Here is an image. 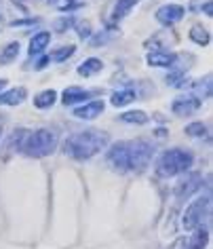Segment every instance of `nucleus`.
<instances>
[{
    "mask_svg": "<svg viewBox=\"0 0 213 249\" xmlns=\"http://www.w3.org/2000/svg\"><path fill=\"white\" fill-rule=\"evenodd\" d=\"M49 66V55H42V57L36 61V66H34V70H45V68Z\"/></svg>",
    "mask_w": 213,
    "mask_h": 249,
    "instance_id": "obj_28",
    "label": "nucleus"
},
{
    "mask_svg": "<svg viewBox=\"0 0 213 249\" xmlns=\"http://www.w3.org/2000/svg\"><path fill=\"white\" fill-rule=\"evenodd\" d=\"M74 26V17H59L57 21L53 23V28H55V32H59V34H64V32H68V30H70Z\"/></svg>",
    "mask_w": 213,
    "mask_h": 249,
    "instance_id": "obj_25",
    "label": "nucleus"
},
{
    "mask_svg": "<svg viewBox=\"0 0 213 249\" xmlns=\"http://www.w3.org/2000/svg\"><path fill=\"white\" fill-rule=\"evenodd\" d=\"M7 83H9L7 78H0V89H4V85H7Z\"/></svg>",
    "mask_w": 213,
    "mask_h": 249,
    "instance_id": "obj_30",
    "label": "nucleus"
},
{
    "mask_svg": "<svg viewBox=\"0 0 213 249\" xmlns=\"http://www.w3.org/2000/svg\"><path fill=\"white\" fill-rule=\"evenodd\" d=\"M78 30H80L78 36H80V38H83V40H85V38H89V36L93 34V32H91V26H89V23H83V26H80Z\"/></svg>",
    "mask_w": 213,
    "mask_h": 249,
    "instance_id": "obj_27",
    "label": "nucleus"
},
{
    "mask_svg": "<svg viewBox=\"0 0 213 249\" xmlns=\"http://www.w3.org/2000/svg\"><path fill=\"white\" fill-rule=\"evenodd\" d=\"M0 133H2V131H0Z\"/></svg>",
    "mask_w": 213,
    "mask_h": 249,
    "instance_id": "obj_33",
    "label": "nucleus"
},
{
    "mask_svg": "<svg viewBox=\"0 0 213 249\" xmlns=\"http://www.w3.org/2000/svg\"><path fill=\"white\" fill-rule=\"evenodd\" d=\"M203 11H205L207 17H213V2H211V0H207V2L203 4Z\"/></svg>",
    "mask_w": 213,
    "mask_h": 249,
    "instance_id": "obj_29",
    "label": "nucleus"
},
{
    "mask_svg": "<svg viewBox=\"0 0 213 249\" xmlns=\"http://www.w3.org/2000/svg\"><path fill=\"white\" fill-rule=\"evenodd\" d=\"M200 182H203V176L200 173H186V178L181 179L178 184V188H175V196H178V201H186V198H190L194 192L200 188Z\"/></svg>",
    "mask_w": 213,
    "mask_h": 249,
    "instance_id": "obj_9",
    "label": "nucleus"
},
{
    "mask_svg": "<svg viewBox=\"0 0 213 249\" xmlns=\"http://www.w3.org/2000/svg\"><path fill=\"white\" fill-rule=\"evenodd\" d=\"M106 110V104L102 99H93V102H85L83 106L74 108V116L80 121H93V118L102 116V112Z\"/></svg>",
    "mask_w": 213,
    "mask_h": 249,
    "instance_id": "obj_10",
    "label": "nucleus"
},
{
    "mask_svg": "<svg viewBox=\"0 0 213 249\" xmlns=\"http://www.w3.org/2000/svg\"><path fill=\"white\" fill-rule=\"evenodd\" d=\"M108 144H110V138L106 131L89 129V131H78V133L68 135V140L64 142V152L76 160H89L95 154L106 150Z\"/></svg>",
    "mask_w": 213,
    "mask_h": 249,
    "instance_id": "obj_1",
    "label": "nucleus"
},
{
    "mask_svg": "<svg viewBox=\"0 0 213 249\" xmlns=\"http://www.w3.org/2000/svg\"><path fill=\"white\" fill-rule=\"evenodd\" d=\"M57 102V91L55 89H47V91H40L38 95L34 97V106L38 110H47V108H51V106Z\"/></svg>",
    "mask_w": 213,
    "mask_h": 249,
    "instance_id": "obj_17",
    "label": "nucleus"
},
{
    "mask_svg": "<svg viewBox=\"0 0 213 249\" xmlns=\"http://www.w3.org/2000/svg\"><path fill=\"white\" fill-rule=\"evenodd\" d=\"M102 70H104V61H102V59H97V57H89V59H85L83 64H80V66L76 68L78 76H85V78L95 76V74H99Z\"/></svg>",
    "mask_w": 213,
    "mask_h": 249,
    "instance_id": "obj_15",
    "label": "nucleus"
},
{
    "mask_svg": "<svg viewBox=\"0 0 213 249\" xmlns=\"http://www.w3.org/2000/svg\"><path fill=\"white\" fill-rule=\"evenodd\" d=\"M74 53H76V47H74V45L59 47L57 51H53L51 55H49V61H55V64H64V61H66V59H70Z\"/></svg>",
    "mask_w": 213,
    "mask_h": 249,
    "instance_id": "obj_23",
    "label": "nucleus"
},
{
    "mask_svg": "<svg viewBox=\"0 0 213 249\" xmlns=\"http://www.w3.org/2000/svg\"><path fill=\"white\" fill-rule=\"evenodd\" d=\"M131 148V171H142L150 165V159H152V146L143 140H133L129 142Z\"/></svg>",
    "mask_w": 213,
    "mask_h": 249,
    "instance_id": "obj_6",
    "label": "nucleus"
},
{
    "mask_svg": "<svg viewBox=\"0 0 213 249\" xmlns=\"http://www.w3.org/2000/svg\"><path fill=\"white\" fill-rule=\"evenodd\" d=\"M93 93L83 89V87H68L61 93V102L66 106H76V104H85V99H91Z\"/></svg>",
    "mask_w": 213,
    "mask_h": 249,
    "instance_id": "obj_11",
    "label": "nucleus"
},
{
    "mask_svg": "<svg viewBox=\"0 0 213 249\" xmlns=\"http://www.w3.org/2000/svg\"><path fill=\"white\" fill-rule=\"evenodd\" d=\"M194 163V157L190 150H184V148H169L156 159L154 171L159 178H175L181 176V173H188L190 167Z\"/></svg>",
    "mask_w": 213,
    "mask_h": 249,
    "instance_id": "obj_2",
    "label": "nucleus"
},
{
    "mask_svg": "<svg viewBox=\"0 0 213 249\" xmlns=\"http://www.w3.org/2000/svg\"><path fill=\"white\" fill-rule=\"evenodd\" d=\"M209 209H211V196L209 195L196 196L186 207L184 217H181V226L186 230H196L198 226H203V220L209 215Z\"/></svg>",
    "mask_w": 213,
    "mask_h": 249,
    "instance_id": "obj_4",
    "label": "nucleus"
},
{
    "mask_svg": "<svg viewBox=\"0 0 213 249\" xmlns=\"http://www.w3.org/2000/svg\"><path fill=\"white\" fill-rule=\"evenodd\" d=\"M49 42H51V32H47V30H40V32H36L32 36V40H30L28 53L30 55H40L49 47Z\"/></svg>",
    "mask_w": 213,
    "mask_h": 249,
    "instance_id": "obj_14",
    "label": "nucleus"
},
{
    "mask_svg": "<svg viewBox=\"0 0 213 249\" xmlns=\"http://www.w3.org/2000/svg\"><path fill=\"white\" fill-rule=\"evenodd\" d=\"M106 160L114 171L127 173L131 171V148L129 142H116V144L110 146L108 154H106Z\"/></svg>",
    "mask_w": 213,
    "mask_h": 249,
    "instance_id": "obj_5",
    "label": "nucleus"
},
{
    "mask_svg": "<svg viewBox=\"0 0 213 249\" xmlns=\"http://www.w3.org/2000/svg\"><path fill=\"white\" fill-rule=\"evenodd\" d=\"M57 144V133H53L51 129H36V131L26 135L21 144V152L30 159H45L55 152Z\"/></svg>",
    "mask_w": 213,
    "mask_h": 249,
    "instance_id": "obj_3",
    "label": "nucleus"
},
{
    "mask_svg": "<svg viewBox=\"0 0 213 249\" xmlns=\"http://www.w3.org/2000/svg\"><path fill=\"white\" fill-rule=\"evenodd\" d=\"M26 97H28L26 87H15V89L0 93V106H19Z\"/></svg>",
    "mask_w": 213,
    "mask_h": 249,
    "instance_id": "obj_13",
    "label": "nucleus"
},
{
    "mask_svg": "<svg viewBox=\"0 0 213 249\" xmlns=\"http://www.w3.org/2000/svg\"><path fill=\"white\" fill-rule=\"evenodd\" d=\"M123 123H131V124H146L150 121V116L146 114L143 110H129V112H123L121 116Z\"/></svg>",
    "mask_w": 213,
    "mask_h": 249,
    "instance_id": "obj_21",
    "label": "nucleus"
},
{
    "mask_svg": "<svg viewBox=\"0 0 213 249\" xmlns=\"http://www.w3.org/2000/svg\"><path fill=\"white\" fill-rule=\"evenodd\" d=\"M190 40L194 42V45H198V47H207L211 42V34H209V30L203 28V26H192L190 30Z\"/></svg>",
    "mask_w": 213,
    "mask_h": 249,
    "instance_id": "obj_19",
    "label": "nucleus"
},
{
    "mask_svg": "<svg viewBox=\"0 0 213 249\" xmlns=\"http://www.w3.org/2000/svg\"><path fill=\"white\" fill-rule=\"evenodd\" d=\"M192 236L188 239V249H205L207 243H209V230L198 226L196 230H192Z\"/></svg>",
    "mask_w": 213,
    "mask_h": 249,
    "instance_id": "obj_16",
    "label": "nucleus"
},
{
    "mask_svg": "<svg viewBox=\"0 0 213 249\" xmlns=\"http://www.w3.org/2000/svg\"><path fill=\"white\" fill-rule=\"evenodd\" d=\"M112 36H114V32H112V30H106V34H97L95 38H91V45H106Z\"/></svg>",
    "mask_w": 213,
    "mask_h": 249,
    "instance_id": "obj_26",
    "label": "nucleus"
},
{
    "mask_svg": "<svg viewBox=\"0 0 213 249\" xmlns=\"http://www.w3.org/2000/svg\"><path fill=\"white\" fill-rule=\"evenodd\" d=\"M148 66H154V68H173L175 61H178V55L175 53H169V51H152L148 53Z\"/></svg>",
    "mask_w": 213,
    "mask_h": 249,
    "instance_id": "obj_12",
    "label": "nucleus"
},
{
    "mask_svg": "<svg viewBox=\"0 0 213 249\" xmlns=\"http://www.w3.org/2000/svg\"><path fill=\"white\" fill-rule=\"evenodd\" d=\"M68 2H72V0H68Z\"/></svg>",
    "mask_w": 213,
    "mask_h": 249,
    "instance_id": "obj_32",
    "label": "nucleus"
},
{
    "mask_svg": "<svg viewBox=\"0 0 213 249\" xmlns=\"http://www.w3.org/2000/svg\"><path fill=\"white\" fill-rule=\"evenodd\" d=\"M133 99H135V91L133 89H123V91L112 93L110 104L114 106V108H124V106H129Z\"/></svg>",
    "mask_w": 213,
    "mask_h": 249,
    "instance_id": "obj_18",
    "label": "nucleus"
},
{
    "mask_svg": "<svg viewBox=\"0 0 213 249\" xmlns=\"http://www.w3.org/2000/svg\"><path fill=\"white\" fill-rule=\"evenodd\" d=\"M200 106H203V102L196 97V95H192V93H186V95H179V97H175L173 99V104H171V112L175 116H190L194 114Z\"/></svg>",
    "mask_w": 213,
    "mask_h": 249,
    "instance_id": "obj_7",
    "label": "nucleus"
},
{
    "mask_svg": "<svg viewBox=\"0 0 213 249\" xmlns=\"http://www.w3.org/2000/svg\"><path fill=\"white\" fill-rule=\"evenodd\" d=\"M184 7H181V4H162V7L156 11V21L160 23V26H175V23L178 21H181V17H184Z\"/></svg>",
    "mask_w": 213,
    "mask_h": 249,
    "instance_id": "obj_8",
    "label": "nucleus"
},
{
    "mask_svg": "<svg viewBox=\"0 0 213 249\" xmlns=\"http://www.w3.org/2000/svg\"><path fill=\"white\" fill-rule=\"evenodd\" d=\"M137 2H140V0H116L114 11H112V19L118 21V19H123V17H127L129 11L133 9Z\"/></svg>",
    "mask_w": 213,
    "mask_h": 249,
    "instance_id": "obj_20",
    "label": "nucleus"
},
{
    "mask_svg": "<svg viewBox=\"0 0 213 249\" xmlns=\"http://www.w3.org/2000/svg\"><path fill=\"white\" fill-rule=\"evenodd\" d=\"M19 42L13 40V42H9L7 47L2 49V53H0V64L2 66H7V64H13V61L17 59V55H19Z\"/></svg>",
    "mask_w": 213,
    "mask_h": 249,
    "instance_id": "obj_22",
    "label": "nucleus"
},
{
    "mask_svg": "<svg viewBox=\"0 0 213 249\" xmlns=\"http://www.w3.org/2000/svg\"><path fill=\"white\" fill-rule=\"evenodd\" d=\"M186 135H190V138H205L207 135V124L205 123H200V121H196V123H190V124H186Z\"/></svg>",
    "mask_w": 213,
    "mask_h": 249,
    "instance_id": "obj_24",
    "label": "nucleus"
},
{
    "mask_svg": "<svg viewBox=\"0 0 213 249\" xmlns=\"http://www.w3.org/2000/svg\"><path fill=\"white\" fill-rule=\"evenodd\" d=\"M49 2H55V0H49Z\"/></svg>",
    "mask_w": 213,
    "mask_h": 249,
    "instance_id": "obj_31",
    "label": "nucleus"
}]
</instances>
